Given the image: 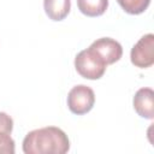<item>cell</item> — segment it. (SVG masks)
I'll list each match as a JSON object with an SVG mask.
<instances>
[{
  "label": "cell",
  "instance_id": "6da1fadb",
  "mask_svg": "<svg viewBox=\"0 0 154 154\" xmlns=\"http://www.w3.org/2000/svg\"><path fill=\"white\" fill-rule=\"evenodd\" d=\"M69 150V137L57 126L32 130L23 140V152L25 154H65Z\"/></svg>",
  "mask_w": 154,
  "mask_h": 154
},
{
  "label": "cell",
  "instance_id": "7a4b0ae2",
  "mask_svg": "<svg viewBox=\"0 0 154 154\" xmlns=\"http://www.w3.org/2000/svg\"><path fill=\"white\" fill-rule=\"evenodd\" d=\"M76 71L87 79H99L106 72L107 65L90 48L81 51L75 58Z\"/></svg>",
  "mask_w": 154,
  "mask_h": 154
},
{
  "label": "cell",
  "instance_id": "3957f363",
  "mask_svg": "<svg viewBox=\"0 0 154 154\" xmlns=\"http://www.w3.org/2000/svg\"><path fill=\"white\" fill-rule=\"evenodd\" d=\"M95 103L94 90L84 84H78L73 87L67 94V107L77 116L88 113Z\"/></svg>",
  "mask_w": 154,
  "mask_h": 154
},
{
  "label": "cell",
  "instance_id": "277c9868",
  "mask_svg": "<svg viewBox=\"0 0 154 154\" xmlns=\"http://www.w3.org/2000/svg\"><path fill=\"white\" fill-rule=\"evenodd\" d=\"M131 63L140 69L150 67L154 64V35L147 34L142 36L131 48Z\"/></svg>",
  "mask_w": 154,
  "mask_h": 154
},
{
  "label": "cell",
  "instance_id": "5b68a950",
  "mask_svg": "<svg viewBox=\"0 0 154 154\" xmlns=\"http://www.w3.org/2000/svg\"><path fill=\"white\" fill-rule=\"evenodd\" d=\"M89 48L94 51L103 61L106 65L114 64L118 61L123 55V47L122 45L111 37H101L95 40Z\"/></svg>",
  "mask_w": 154,
  "mask_h": 154
},
{
  "label": "cell",
  "instance_id": "8992f818",
  "mask_svg": "<svg viewBox=\"0 0 154 154\" xmlns=\"http://www.w3.org/2000/svg\"><path fill=\"white\" fill-rule=\"evenodd\" d=\"M134 109L144 119L154 118V91L152 88H141L136 91L132 100Z\"/></svg>",
  "mask_w": 154,
  "mask_h": 154
},
{
  "label": "cell",
  "instance_id": "52a82bcc",
  "mask_svg": "<svg viewBox=\"0 0 154 154\" xmlns=\"http://www.w3.org/2000/svg\"><path fill=\"white\" fill-rule=\"evenodd\" d=\"M12 129V118L5 112H0V154H14V141L11 137Z\"/></svg>",
  "mask_w": 154,
  "mask_h": 154
},
{
  "label": "cell",
  "instance_id": "ba28073f",
  "mask_svg": "<svg viewBox=\"0 0 154 154\" xmlns=\"http://www.w3.org/2000/svg\"><path fill=\"white\" fill-rule=\"evenodd\" d=\"M43 8L49 19L59 22L69 14L71 0H43Z\"/></svg>",
  "mask_w": 154,
  "mask_h": 154
},
{
  "label": "cell",
  "instance_id": "9c48e42d",
  "mask_svg": "<svg viewBox=\"0 0 154 154\" xmlns=\"http://www.w3.org/2000/svg\"><path fill=\"white\" fill-rule=\"evenodd\" d=\"M78 10L87 17H99L108 7V0H77Z\"/></svg>",
  "mask_w": 154,
  "mask_h": 154
},
{
  "label": "cell",
  "instance_id": "30bf717a",
  "mask_svg": "<svg viewBox=\"0 0 154 154\" xmlns=\"http://www.w3.org/2000/svg\"><path fill=\"white\" fill-rule=\"evenodd\" d=\"M117 2L126 13L141 14L148 8L150 0H117Z\"/></svg>",
  "mask_w": 154,
  "mask_h": 154
}]
</instances>
